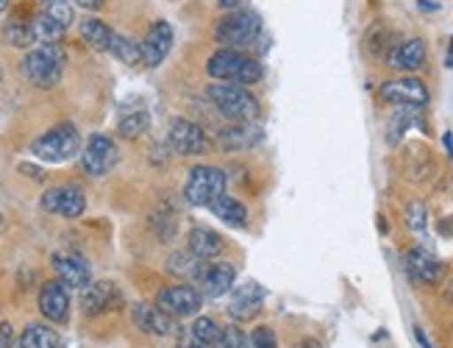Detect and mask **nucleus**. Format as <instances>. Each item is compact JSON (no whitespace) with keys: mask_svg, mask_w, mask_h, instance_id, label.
<instances>
[{"mask_svg":"<svg viewBox=\"0 0 453 348\" xmlns=\"http://www.w3.org/2000/svg\"><path fill=\"white\" fill-rule=\"evenodd\" d=\"M206 73L214 81H231L236 87H248V84L262 81V65L234 48L214 50L206 62Z\"/></svg>","mask_w":453,"mask_h":348,"instance_id":"nucleus-1","label":"nucleus"},{"mask_svg":"<svg viewBox=\"0 0 453 348\" xmlns=\"http://www.w3.org/2000/svg\"><path fill=\"white\" fill-rule=\"evenodd\" d=\"M206 98L228 123H256V118H259V98H256L253 92H248L245 87L209 84Z\"/></svg>","mask_w":453,"mask_h":348,"instance_id":"nucleus-2","label":"nucleus"},{"mask_svg":"<svg viewBox=\"0 0 453 348\" xmlns=\"http://www.w3.org/2000/svg\"><path fill=\"white\" fill-rule=\"evenodd\" d=\"M81 134L73 123H58L50 131H45L42 137H36L31 145V153L36 159L50 162V165H62L70 162L73 157L81 153Z\"/></svg>","mask_w":453,"mask_h":348,"instance_id":"nucleus-3","label":"nucleus"},{"mask_svg":"<svg viewBox=\"0 0 453 348\" xmlns=\"http://www.w3.org/2000/svg\"><path fill=\"white\" fill-rule=\"evenodd\" d=\"M65 73V50L58 45H36L26 53L23 59V75L28 84L39 89H50L62 81Z\"/></svg>","mask_w":453,"mask_h":348,"instance_id":"nucleus-4","label":"nucleus"},{"mask_svg":"<svg viewBox=\"0 0 453 348\" xmlns=\"http://www.w3.org/2000/svg\"><path fill=\"white\" fill-rule=\"evenodd\" d=\"M262 34V17L250 12V9H236L226 17H220L218 26H214V40L226 48L242 50L250 48Z\"/></svg>","mask_w":453,"mask_h":348,"instance_id":"nucleus-5","label":"nucleus"},{"mask_svg":"<svg viewBox=\"0 0 453 348\" xmlns=\"http://www.w3.org/2000/svg\"><path fill=\"white\" fill-rule=\"evenodd\" d=\"M226 192V173L214 165H195L187 173L184 182V198L192 206H209L214 198H220Z\"/></svg>","mask_w":453,"mask_h":348,"instance_id":"nucleus-6","label":"nucleus"},{"mask_svg":"<svg viewBox=\"0 0 453 348\" xmlns=\"http://www.w3.org/2000/svg\"><path fill=\"white\" fill-rule=\"evenodd\" d=\"M167 145L179 157H201L211 151V137L195 120L175 118L167 128Z\"/></svg>","mask_w":453,"mask_h":348,"instance_id":"nucleus-7","label":"nucleus"},{"mask_svg":"<svg viewBox=\"0 0 453 348\" xmlns=\"http://www.w3.org/2000/svg\"><path fill=\"white\" fill-rule=\"evenodd\" d=\"M379 98L398 109H423L428 104V89L415 75H403V79L384 81L379 89Z\"/></svg>","mask_w":453,"mask_h":348,"instance_id":"nucleus-8","label":"nucleus"},{"mask_svg":"<svg viewBox=\"0 0 453 348\" xmlns=\"http://www.w3.org/2000/svg\"><path fill=\"white\" fill-rule=\"evenodd\" d=\"M117 165V145L106 134H92L81 148V167L87 176L104 179Z\"/></svg>","mask_w":453,"mask_h":348,"instance_id":"nucleus-9","label":"nucleus"},{"mask_svg":"<svg viewBox=\"0 0 453 348\" xmlns=\"http://www.w3.org/2000/svg\"><path fill=\"white\" fill-rule=\"evenodd\" d=\"M156 306L170 318H189L203 306V296L192 284H170L156 293Z\"/></svg>","mask_w":453,"mask_h":348,"instance_id":"nucleus-10","label":"nucleus"},{"mask_svg":"<svg viewBox=\"0 0 453 348\" xmlns=\"http://www.w3.org/2000/svg\"><path fill=\"white\" fill-rule=\"evenodd\" d=\"M42 209L50 212V215L56 218H65V220H75V218H81L84 215V209H87V198H84V192L78 189V187H50L42 192Z\"/></svg>","mask_w":453,"mask_h":348,"instance_id":"nucleus-11","label":"nucleus"},{"mask_svg":"<svg viewBox=\"0 0 453 348\" xmlns=\"http://www.w3.org/2000/svg\"><path fill=\"white\" fill-rule=\"evenodd\" d=\"M120 304H123L120 287H117L114 282H109V279H104V282H89L81 290V309H84V315H89V318L111 313V309H117Z\"/></svg>","mask_w":453,"mask_h":348,"instance_id":"nucleus-12","label":"nucleus"},{"mask_svg":"<svg viewBox=\"0 0 453 348\" xmlns=\"http://www.w3.org/2000/svg\"><path fill=\"white\" fill-rule=\"evenodd\" d=\"M140 50H142V65L159 67L173 50V28H170V23H165V20L153 23L148 28V34H145Z\"/></svg>","mask_w":453,"mask_h":348,"instance_id":"nucleus-13","label":"nucleus"},{"mask_svg":"<svg viewBox=\"0 0 453 348\" xmlns=\"http://www.w3.org/2000/svg\"><path fill=\"white\" fill-rule=\"evenodd\" d=\"M39 313L50 323H67L70 318V293L62 282H45L39 290Z\"/></svg>","mask_w":453,"mask_h":348,"instance_id":"nucleus-14","label":"nucleus"},{"mask_svg":"<svg viewBox=\"0 0 453 348\" xmlns=\"http://www.w3.org/2000/svg\"><path fill=\"white\" fill-rule=\"evenodd\" d=\"M262 306H265V290L256 282H248L242 287H236V293L228 304V315L236 323H248L262 313Z\"/></svg>","mask_w":453,"mask_h":348,"instance_id":"nucleus-15","label":"nucleus"},{"mask_svg":"<svg viewBox=\"0 0 453 348\" xmlns=\"http://www.w3.org/2000/svg\"><path fill=\"white\" fill-rule=\"evenodd\" d=\"M403 265H406L409 279H415L420 284H437L445 276V262H440L437 257H431L428 251H423V248L406 251Z\"/></svg>","mask_w":453,"mask_h":348,"instance_id":"nucleus-16","label":"nucleus"},{"mask_svg":"<svg viewBox=\"0 0 453 348\" xmlns=\"http://www.w3.org/2000/svg\"><path fill=\"white\" fill-rule=\"evenodd\" d=\"M131 321L145 335H159V337H165V335L173 332V318L165 315L156 304H145V301L131 304Z\"/></svg>","mask_w":453,"mask_h":348,"instance_id":"nucleus-17","label":"nucleus"},{"mask_svg":"<svg viewBox=\"0 0 453 348\" xmlns=\"http://www.w3.org/2000/svg\"><path fill=\"white\" fill-rule=\"evenodd\" d=\"M53 267H56L58 282L65 287L84 290L92 282V270H89L87 259L78 254H53Z\"/></svg>","mask_w":453,"mask_h":348,"instance_id":"nucleus-18","label":"nucleus"},{"mask_svg":"<svg viewBox=\"0 0 453 348\" xmlns=\"http://www.w3.org/2000/svg\"><path fill=\"white\" fill-rule=\"evenodd\" d=\"M387 65L392 70H403V73H415L426 65V43L423 40H406L401 45H395L387 56Z\"/></svg>","mask_w":453,"mask_h":348,"instance_id":"nucleus-19","label":"nucleus"},{"mask_svg":"<svg viewBox=\"0 0 453 348\" xmlns=\"http://www.w3.org/2000/svg\"><path fill=\"white\" fill-rule=\"evenodd\" d=\"M262 140V128L256 123H231L218 134V143L223 151H250Z\"/></svg>","mask_w":453,"mask_h":348,"instance_id":"nucleus-20","label":"nucleus"},{"mask_svg":"<svg viewBox=\"0 0 453 348\" xmlns=\"http://www.w3.org/2000/svg\"><path fill=\"white\" fill-rule=\"evenodd\" d=\"M187 248H189L198 259L206 262V259L220 257L223 251H226V243H223V237H220L214 228H209V226H195V228L189 231V237H187Z\"/></svg>","mask_w":453,"mask_h":348,"instance_id":"nucleus-21","label":"nucleus"},{"mask_svg":"<svg viewBox=\"0 0 453 348\" xmlns=\"http://www.w3.org/2000/svg\"><path fill=\"white\" fill-rule=\"evenodd\" d=\"M236 282V270L228 265V262H214L209 267H203V274H201V284H203V293L209 298H220L226 296L228 290L234 287Z\"/></svg>","mask_w":453,"mask_h":348,"instance_id":"nucleus-22","label":"nucleus"},{"mask_svg":"<svg viewBox=\"0 0 453 348\" xmlns=\"http://www.w3.org/2000/svg\"><path fill=\"white\" fill-rule=\"evenodd\" d=\"M209 209H211V215H218L223 223H228L234 228H242L248 223V209H245V204H240L236 198L226 196V192H223L220 198H214L209 204Z\"/></svg>","mask_w":453,"mask_h":348,"instance_id":"nucleus-23","label":"nucleus"},{"mask_svg":"<svg viewBox=\"0 0 453 348\" xmlns=\"http://www.w3.org/2000/svg\"><path fill=\"white\" fill-rule=\"evenodd\" d=\"M17 348H58V335L45 323H28L17 337Z\"/></svg>","mask_w":453,"mask_h":348,"instance_id":"nucleus-24","label":"nucleus"},{"mask_svg":"<svg viewBox=\"0 0 453 348\" xmlns=\"http://www.w3.org/2000/svg\"><path fill=\"white\" fill-rule=\"evenodd\" d=\"M81 36H84V43L97 50V53H106L111 48V36L114 31L104 23V20H97V17H89V20L81 23Z\"/></svg>","mask_w":453,"mask_h":348,"instance_id":"nucleus-25","label":"nucleus"},{"mask_svg":"<svg viewBox=\"0 0 453 348\" xmlns=\"http://www.w3.org/2000/svg\"><path fill=\"white\" fill-rule=\"evenodd\" d=\"M28 28H31L34 43H39V45H58V43H62V36H65V28L56 26L50 17H45L42 12L31 17Z\"/></svg>","mask_w":453,"mask_h":348,"instance_id":"nucleus-26","label":"nucleus"},{"mask_svg":"<svg viewBox=\"0 0 453 348\" xmlns=\"http://www.w3.org/2000/svg\"><path fill=\"white\" fill-rule=\"evenodd\" d=\"M189 335L198 343H203L206 348H223L226 345L223 326L214 318H195V323L189 326Z\"/></svg>","mask_w":453,"mask_h":348,"instance_id":"nucleus-27","label":"nucleus"},{"mask_svg":"<svg viewBox=\"0 0 453 348\" xmlns=\"http://www.w3.org/2000/svg\"><path fill=\"white\" fill-rule=\"evenodd\" d=\"M167 267H170V274L179 276V279H201V274H203V259H198L187 248V251H179V254H173L170 262H167Z\"/></svg>","mask_w":453,"mask_h":348,"instance_id":"nucleus-28","label":"nucleus"},{"mask_svg":"<svg viewBox=\"0 0 453 348\" xmlns=\"http://www.w3.org/2000/svg\"><path fill=\"white\" fill-rule=\"evenodd\" d=\"M109 53H114L123 65H136V62H142V50H140V45H136V43L131 40V36H123V34H114V36H111V48H109Z\"/></svg>","mask_w":453,"mask_h":348,"instance_id":"nucleus-29","label":"nucleus"},{"mask_svg":"<svg viewBox=\"0 0 453 348\" xmlns=\"http://www.w3.org/2000/svg\"><path fill=\"white\" fill-rule=\"evenodd\" d=\"M150 126V118L145 112H134V114H126V118L117 123V134H120L123 140H136L142 137Z\"/></svg>","mask_w":453,"mask_h":348,"instance_id":"nucleus-30","label":"nucleus"},{"mask_svg":"<svg viewBox=\"0 0 453 348\" xmlns=\"http://www.w3.org/2000/svg\"><path fill=\"white\" fill-rule=\"evenodd\" d=\"M42 14L50 17V20H53L56 26H62L65 31H67V28L73 26V20H75L70 0H48V4L42 6Z\"/></svg>","mask_w":453,"mask_h":348,"instance_id":"nucleus-31","label":"nucleus"},{"mask_svg":"<svg viewBox=\"0 0 453 348\" xmlns=\"http://www.w3.org/2000/svg\"><path fill=\"white\" fill-rule=\"evenodd\" d=\"M4 40L14 48H28L34 43V36H31V28L28 23H9L4 28Z\"/></svg>","mask_w":453,"mask_h":348,"instance_id":"nucleus-32","label":"nucleus"},{"mask_svg":"<svg viewBox=\"0 0 453 348\" xmlns=\"http://www.w3.org/2000/svg\"><path fill=\"white\" fill-rule=\"evenodd\" d=\"M426 223H428V209L423 201H411L406 204V226L411 231H426Z\"/></svg>","mask_w":453,"mask_h":348,"instance_id":"nucleus-33","label":"nucleus"},{"mask_svg":"<svg viewBox=\"0 0 453 348\" xmlns=\"http://www.w3.org/2000/svg\"><path fill=\"white\" fill-rule=\"evenodd\" d=\"M248 345L250 348H279V337L270 326H256L253 335L248 337Z\"/></svg>","mask_w":453,"mask_h":348,"instance_id":"nucleus-34","label":"nucleus"},{"mask_svg":"<svg viewBox=\"0 0 453 348\" xmlns=\"http://www.w3.org/2000/svg\"><path fill=\"white\" fill-rule=\"evenodd\" d=\"M223 340H226L223 348H250L248 337L240 332V326H223Z\"/></svg>","mask_w":453,"mask_h":348,"instance_id":"nucleus-35","label":"nucleus"},{"mask_svg":"<svg viewBox=\"0 0 453 348\" xmlns=\"http://www.w3.org/2000/svg\"><path fill=\"white\" fill-rule=\"evenodd\" d=\"M0 348H17V337L12 323H0Z\"/></svg>","mask_w":453,"mask_h":348,"instance_id":"nucleus-36","label":"nucleus"},{"mask_svg":"<svg viewBox=\"0 0 453 348\" xmlns=\"http://www.w3.org/2000/svg\"><path fill=\"white\" fill-rule=\"evenodd\" d=\"M73 4H75V6H81V9H89V12H92V9H101V6H104V0H73Z\"/></svg>","mask_w":453,"mask_h":348,"instance_id":"nucleus-37","label":"nucleus"},{"mask_svg":"<svg viewBox=\"0 0 453 348\" xmlns=\"http://www.w3.org/2000/svg\"><path fill=\"white\" fill-rule=\"evenodd\" d=\"M218 4H220V9H228V12H236V9H240V6L245 4V0H218Z\"/></svg>","mask_w":453,"mask_h":348,"instance_id":"nucleus-38","label":"nucleus"},{"mask_svg":"<svg viewBox=\"0 0 453 348\" xmlns=\"http://www.w3.org/2000/svg\"><path fill=\"white\" fill-rule=\"evenodd\" d=\"M181 348H206L203 343H198L192 335H187V340H181Z\"/></svg>","mask_w":453,"mask_h":348,"instance_id":"nucleus-39","label":"nucleus"},{"mask_svg":"<svg viewBox=\"0 0 453 348\" xmlns=\"http://www.w3.org/2000/svg\"><path fill=\"white\" fill-rule=\"evenodd\" d=\"M295 348H323V343L320 340H301Z\"/></svg>","mask_w":453,"mask_h":348,"instance_id":"nucleus-40","label":"nucleus"},{"mask_svg":"<svg viewBox=\"0 0 453 348\" xmlns=\"http://www.w3.org/2000/svg\"><path fill=\"white\" fill-rule=\"evenodd\" d=\"M415 337H418V343H420V345H423V348H431V343H428V340H426V335H423V332H420V329H415Z\"/></svg>","mask_w":453,"mask_h":348,"instance_id":"nucleus-41","label":"nucleus"},{"mask_svg":"<svg viewBox=\"0 0 453 348\" xmlns=\"http://www.w3.org/2000/svg\"><path fill=\"white\" fill-rule=\"evenodd\" d=\"M448 67H453V36H450V48H448Z\"/></svg>","mask_w":453,"mask_h":348,"instance_id":"nucleus-42","label":"nucleus"},{"mask_svg":"<svg viewBox=\"0 0 453 348\" xmlns=\"http://www.w3.org/2000/svg\"><path fill=\"white\" fill-rule=\"evenodd\" d=\"M445 148H448V153H453V137H450V134H445Z\"/></svg>","mask_w":453,"mask_h":348,"instance_id":"nucleus-43","label":"nucleus"},{"mask_svg":"<svg viewBox=\"0 0 453 348\" xmlns=\"http://www.w3.org/2000/svg\"><path fill=\"white\" fill-rule=\"evenodd\" d=\"M445 298L453 304V282H450V284H448V290H445Z\"/></svg>","mask_w":453,"mask_h":348,"instance_id":"nucleus-44","label":"nucleus"},{"mask_svg":"<svg viewBox=\"0 0 453 348\" xmlns=\"http://www.w3.org/2000/svg\"><path fill=\"white\" fill-rule=\"evenodd\" d=\"M6 6H9V0H0V12H6Z\"/></svg>","mask_w":453,"mask_h":348,"instance_id":"nucleus-45","label":"nucleus"},{"mask_svg":"<svg viewBox=\"0 0 453 348\" xmlns=\"http://www.w3.org/2000/svg\"><path fill=\"white\" fill-rule=\"evenodd\" d=\"M0 223H4V215H0Z\"/></svg>","mask_w":453,"mask_h":348,"instance_id":"nucleus-46","label":"nucleus"}]
</instances>
